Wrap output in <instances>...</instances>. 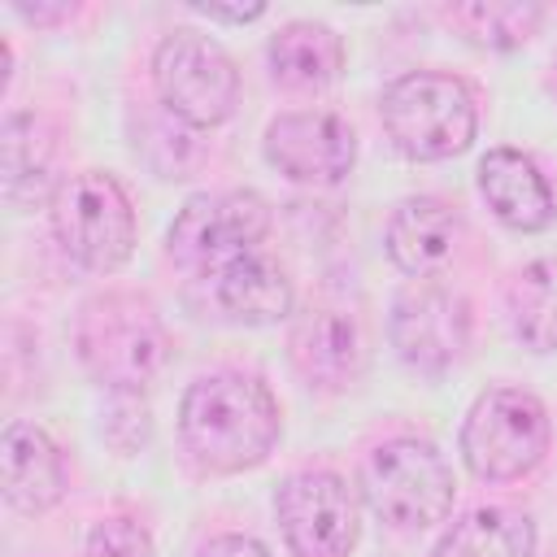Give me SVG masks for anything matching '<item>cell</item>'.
<instances>
[{"instance_id":"obj_1","label":"cell","mask_w":557,"mask_h":557,"mask_svg":"<svg viewBox=\"0 0 557 557\" xmlns=\"http://www.w3.org/2000/svg\"><path fill=\"white\" fill-rule=\"evenodd\" d=\"M283 418L270 387L252 374H205L183 392L178 440L209 474H239L261 466L278 444Z\"/></svg>"},{"instance_id":"obj_2","label":"cell","mask_w":557,"mask_h":557,"mask_svg":"<svg viewBox=\"0 0 557 557\" xmlns=\"http://www.w3.org/2000/svg\"><path fill=\"white\" fill-rule=\"evenodd\" d=\"M74 348L83 370L109 392H144L170 361V335L148 296L100 292L78 305Z\"/></svg>"},{"instance_id":"obj_3","label":"cell","mask_w":557,"mask_h":557,"mask_svg":"<svg viewBox=\"0 0 557 557\" xmlns=\"http://www.w3.org/2000/svg\"><path fill=\"white\" fill-rule=\"evenodd\" d=\"M387 139L409 161H448L474 144L479 104L457 74L413 70L383 87L379 100Z\"/></svg>"},{"instance_id":"obj_4","label":"cell","mask_w":557,"mask_h":557,"mask_svg":"<svg viewBox=\"0 0 557 557\" xmlns=\"http://www.w3.org/2000/svg\"><path fill=\"white\" fill-rule=\"evenodd\" d=\"M361 496L396 531H422L448 518L457 483L448 461L426 440H383L361 461Z\"/></svg>"},{"instance_id":"obj_5","label":"cell","mask_w":557,"mask_h":557,"mask_svg":"<svg viewBox=\"0 0 557 557\" xmlns=\"http://www.w3.org/2000/svg\"><path fill=\"white\" fill-rule=\"evenodd\" d=\"M52 231L70 261L96 274H113L135 252V209L122 183L104 170L65 174L52 187Z\"/></svg>"},{"instance_id":"obj_6","label":"cell","mask_w":557,"mask_h":557,"mask_svg":"<svg viewBox=\"0 0 557 557\" xmlns=\"http://www.w3.org/2000/svg\"><path fill=\"white\" fill-rule=\"evenodd\" d=\"M553 440L548 409L522 387H487L461 422V461L483 483H513L531 474Z\"/></svg>"},{"instance_id":"obj_7","label":"cell","mask_w":557,"mask_h":557,"mask_svg":"<svg viewBox=\"0 0 557 557\" xmlns=\"http://www.w3.org/2000/svg\"><path fill=\"white\" fill-rule=\"evenodd\" d=\"M152 87L170 117L218 126L239 104V70L226 48L200 30H170L152 52Z\"/></svg>"},{"instance_id":"obj_8","label":"cell","mask_w":557,"mask_h":557,"mask_svg":"<svg viewBox=\"0 0 557 557\" xmlns=\"http://www.w3.org/2000/svg\"><path fill=\"white\" fill-rule=\"evenodd\" d=\"M274 518L292 557H348L361 535V500L331 470H296L274 492Z\"/></svg>"},{"instance_id":"obj_9","label":"cell","mask_w":557,"mask_h":557,"mask_svg":"<svg viewBox=\"0 0 557 557\" xmlns=\"http://www.w3.org/2000/svg\"><path fill=\"white\" fill-rule=\"evenodd\" d=\"M387 335L396 357L418 374L453 370L470 348V300L435 278H413L396 292Z\"/></svg>"},{"instance_id":"obj_10","label":"cell","mask_w":557,"mask_h":557,"mask_svg":"<svg viewBox=\"0 0 557 557\" xmlns=\"http://www.w3.org/2000/svg\"><path fill=\"white\" fill-rule=\"evenodd\" d=\"M270 231V205L257 191H200L170 222V257L191 270H222L248 257Z\"/></svg>"},{"instance_id":"obj_11","label":"cell","mask_w":557,"mask_h":557,"mask_svg":"<svg viewBox=\"0 0 557 557\" xmlns=\"http://www.w3.org/2000/svg\"><path fill=\"white\" fill-rule=\"evenodd\" d=\"M287 357L296 374L318 392H344L370 370V331L344 300H309L292 318Z\"/></svg>"},{"instance_id":"obj_12","label":"cell","mask_w":557,"mask_h":557,"mask_svg":"<svg viewBox=\"0 0 557 557\" xmlns=\"http://www.w3.org/2000/svg\"><path fill=\"white\" fill-rule=\"evenodd\" d=\"M265 161L305 187H335L357 165V135L326 109L278 113L265 126Z\"/></svg>"},{"instance_id":"obj_13","label":"cell","mask_w":557,"mask_h":557,"mask_svg":"<svg viewBox=\"0 0 557 557\" xmlns=\"http://www.w3.org/2000/svg\"><path fill=\"white\" fill-rule=\"evenodd\" d=\"M387 257L409 278H435L444 274L466 244V222L453 205L435 196H409L387 218Z\"/></svg>"},{"instance_id":"obj_14","label":"cell","mask_w":557,"mask_h":557,"mask_svg":"<svg viewBox=\"0 0 557 557\" xmlns=\"http://www.w3.org/2000/svg\"><path fill=\"white\" fill-rule=\"evenodd\" d=\"M0 492L17 513H48L65 496L57 444L35 422H9L0 435Z\"/></svg>"},{"instance_id":"obj_15","label":"cell","mask_w":557,"mask_h":557,"mask_svg":"<svg viewBox=\"0 0 557 557\" xmlns=\"http://www.w3.org/2000/svg\"><path fill=\"white\" fill-rule=\"evenodd\" d=\"M479 196L509 231H544L557 218L548 178L518 148H492L479 161Z\"/></svg>"},{"instance_id":"obj_16","label":"cell","mask_w":557,"mask_h":557,"mask_svg":"<svg viewBox=\"0 0 557 557\" xmlns=\"http://www.w3.org/2000/svg\"><path fill=\"white\" fill-rule=\"evenodd\" d=\"M213 300L226 309V318L248 322V326H274L283 318H292V278L283 274V265H274L270 257H235L222 270H213Z\"/></svg>"},{"instance_id":"obj_17","label":"cell","mask_w":557,"mask_h":557,"mask_svg":"<svg viewBox=\"0 0 557 557\" xmlns=\"http://www.w3.org/2000/svg\"><path fill=\"white\" fill-rule=\"evenodd\" d=\"M270 74L287 91H322L344 70V39L326 22H287L270 35Z\"/></svg>"},{"instance_id":"obj_18","label":"cell","mask_w":557,"mask_h":557,"mask_svg":"<svg viewBox=\"0 0 557 557\" xmlns=\"http://www.w3.org/2000/svg\"><path fill=\"white\" fill-rule=\"evenodd\" d=\"M57 152V131L39 113H9L0 126V161H4V200L26 209L48 191V170ZM52 200V191H48Z\"/></svg>"},{"instance_id":"obj_19","label":"cell","mask_w":557,"mask_h":557,"mask_svg":"<svg viewBox=\"0 0 557 557\" xmlns=\"http://www.w3.org/2000/svg\"><path fill=\"white\" fill-rule=\"evenodd\" d=\"M535 522L509 505H479L461 513L431 557H531Z\"/></svg>"},{"instance_id":"obj_20","label":"cell","mask_w":557,"mask_h":557,"mask_svg":"<svg viewBox=\"0 0 557 557\" xmlns=\"http://www.w3.org/2000/svg\"><path fill=\"white\" fill-rule=\"evenodd\" d=\"M509 326L531 352L557 348V252L522 265L505 292Z\"/></svg>"},{"instance_id":"obj_21","label":"cell","mask_w":557,"mask_h":557,"mask_svg":"<svg viewBox=\"0 0 557 557\" xmlns=\"http://www.w3.org/2000/svg\"><path fill=\"white\" fill-rule=\"evenodd\" d=\"M444 17H448V26H457L470 44L509 52V48H522V44L540 30L544 9H540L535 0H470V4L444 9Z\"/></svg>"},{"instance_id":"obj_22","label":"cell","mask_w":557,"mask_h":557,"mask_svg":"<svg viewBox=\"0 0 557 557\" xmlns=\"http://www.w3.org/2000/svg\"><path fill=\"white\" fill-rule=\"evenodd\" d=\"M83 557H152V540L131 518H100L87 531Z\"/></svg>"},{"instance_id":"obj_23","label":"cell","mask_w":557,"mask_h":557,"mask_svg":"<svg viewBox=\"0 0 557 557\" xmlns=\"http://www.w3.org/2000/svg\"><path fill=\"white\" fill-rule=\"evenodd\" d=\"M196 557H270V548L252 535H213L209 544H200Z\"/></svg>"},{"instance_id":"obj_24","label":"cell","mask_w":557,"mask_h":557,"mask_svg":"<svg viewBox=\"0 0 557 557\" xmlns=\"http://www.w3.org/2000/svg\"><path fill=\"white\" fill-rule=\"evenodd\" d=\"M191 9L205 13L209 22H257L265 13V4H205V0H196Z\"/></svg>"},{"instance_id":"obj_25","label":"cell","mask_w":557,"mask_h":557,"mask_svg":"<svg viewBox=\"0 0 557 557\" xmlns=\"http://www.w3.org/2000/svg\"><path fill=\"white\" fill-rule=\"evenodd\" d=\"M13 13H17L22 22H35V26H52V22H65V17H74V4H26V0H17V4H13Z\"/></svg>"}]
</instances>
